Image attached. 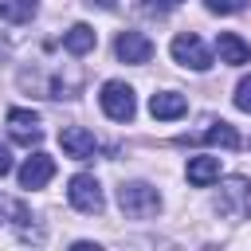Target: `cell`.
Segmentation results:
<instances>
[{"mask_svg":"<svg viewBox=\"0 0 251 251\" xmlns=\"http://www.w3.org/2000/svg\"><path fill=\"white\" fill-rule=\"evenodd\" d=\"M12 208H16V204H8V200H4V196H0V224H4V216H8V212H12Z\"/></svg>","mask_w":251,"mask_h":251,"instance_id":"20","label":"cell"},{"mask_svg":"<svg viewBox=\"0 0 251 251\" xmlns=\"http://www.w3.org/2000/svg\"><path fill=\"white\" fill-rule=\"evenodd\" d=\"M204 141H208V145H224V149H239V133H235V126H227V122H212V126L204 129Z\"/></svg>","mask_w":251,"mask_h":251,"instance_id":"15","label":"cell"},{"mask_svg":"<svg viewBox=\"0 0 251 251\" xmlns=\"http://www.w3.org/2000/svg\"><path fill=\"white\" fill-rule=\"evenodd\" d=\"M16 176H20V188H43L55 176V157L31 153V157H24V165L16 169Z\"/></svg>","mask_w":251,"mask_h":251,"instance_id":"8","label":"cell"},{"mask_svg":"<svg viewBox=\"0 0 251 251\" xmlns=\"http://www.w3.org/2000/svg\"><path fill=\"white\" fill-rule=\"evenodd\" d=\"M114 55L122 59V63H149L153 59V39L149 35H141V31H122L118 39H114Z\"/></svg>","mask_w":251,"mask_h":251,"instance_id":"7","label":"cell"},{"mask_svg":"<svg viewBox=\"0 0 251 251\" xmlns=\"http://www.w3.org/2000/svg\"><path fill=\"white\" fill-rule=\"evenodd\" d=\"M94 43H98V35H94L90 24H75V27L63 35V47H67L71 55H86V51H94Z\"/></svg>","mask_w":251,"mask_h":251,"instance_id":"13","label":"cell"},{"mask_svg":"<svg viewBox=\"0 0 251 251\" xmlns=\"http://www.w3.org/2000/svg\"><path fill=\"white\" fill-rule=\"evenodd\" d=\"M35 0H0V20L4 24H27L35 16Z\"/></svg>","mask_w":251,"mask_h":251,"instance_id":"14","label":"cell"},{"mask_svg":"<svg viewBox=\"0 0 251 251\" xmlns=\"http://www.w3.org/2000/svg\"><path fill=\"white\" fill-rule=\"evenodd\" d=\"M149 114H153L157 122H176V118L188 114V102H184V94H176V90H161V94L149 98Z\"/></svg>","mask_w":251,"mask_h":251,"instance_id":"11","label":"cell"},{"mask_svg":"<svg viewBox=\"0 0 251 251\" xmlns=\"http://www.w3.org/2000/svg\"><path fill=\"white\" fill-rule=\"evenodd\" d=\"M169 51H173V59L180 63V67H188V71H208L212 67V51L200 43V35H192V31H180L173 43H169Z\"/></svg>","mask_w":251,"mask_h":251,"instance_id":"5","label":"cell"},{"mask_svg":"<svg viewBox=\"0 0 251 251\" xmlns=\"http://www.w3.org/2000/svg\"><path fill=\"white\" fill-rule=\"evenodd\" d=\"M8 133H12V141H20V145H39V141H43L39 114H35V110H24V106H12V110H8Z\"/></svg>","mask_w":251,"mask_h":251,"instance_id":"6","label":"cell"},{"mask_svg":"<svg viewBox=\"0 0 251 251\" xmlns=\"http://www.w3.org/2000/svg\"><path fill=\"white\" fill-rule=\"evenodd\" d=\"M86 4H90V8H94V4H98V8H114V0H86Z\"/></svg>","mask_w":251,"mask_h":251,"instance_id":"21","label":"cell"},{"mask_svg":"<svg viewBox=\"0 0 251 251\" xmlns=\"http://www.w3.org/2000/svg\"><path fill=\"white\" fill-rule=\"evenodd\" d=\"M12 173V153H8V145H0V176H8Z\"/></svg>","mask_w":251,"mask_h":251,"instance_id":"19","label":"cell"},{"mask_svg":"<svg viewBox=\"0 0 251 251\" xmlns=\"http://www.w3.org/2000/svg\"><path fill=\"white\" fill-rule=\"evenodd\" d=\"M98 102H102L106 118H114V122H133V114H137L133 86H129V82H122V78H110V82H102V94H98Z\"/></svg>","mask_w":251,"mask_h":251,"instance_id":"2","label":"cell"},{"mask_svg":"<svg viewBox=\"0 0 251 251\" xmlns=\"http://www.w3.org/2000/svg\"><path fill=\"white\" fill-rule=\"evenodd\" d=\"M141 8H145V12H153V16H165V12H176V8H180V0H141Z\"/></svg>","mask_w":251,"mask_h":251,"instance_id":"18","label":"cell"},{"mask_svg":"<svg viewBox=\"0 0 251 251\" xmlns=\"http://www.w3.org/2000/svg\"><path fill=\"white\" fill-rule=\"evenodd\" d=\"M59 145H63V153L75 157V161H86V157H94V149H98L94 133L82 129V126H67V129L59 133Z\"/></svg>","mask_w":251,"mask_h":251,"instance_id":"9","label":"cell"},{"mask_svg":"<svg viewBox=\"0 0 251 251\" xmlns=\"http://www.w3.org/2000/svg\"><path fill=\"white\" fill-rule=\"evenodd\" d=\"M67 200H71V208H78V212H86V216H98V212L106 208L102 184H98V176H90V173H75V176H71Z\"/></svg>","mask_w":251,"mask_h":251,"instance_id":"3","label":"cell"},{"mask_svg":"<svg viewBox=\"0 0 251 251\" xmlns=\"http://www.w3.org/2000/svg\"><path fill=\"white\" fill-rule=\"evenodd\" d=\"M235 110L251 114V75H243V78H239V86H235Z\"/></svg>","mask_w":251,"mask_h":251,"instance_id":"17","label":"cell"},{"mask_svg":"<svg viewBox=\"0 0 251 251\" xmlns=\"http://www.w3.org/2000/svg\"><path fill=\"white\" fill-rule=\"evenodd\" d=\"M184 176H188V184H196V188L216 184V180H220V157H188Z\"/></svg>","mask_w":251,"mask_h":251,"instance_id":"12","label":"cell"},{"mask_svg":"<svg viewBox=\"0 0 251 251\" xmlns=\"http://www.w3.org/2000/svg\"><path fill=\"white\" fill-rule=\"evenodd\" d=\"M118 208L133 220H149L161 212V192L145 180H126V184H118Z\"/></svg>","mask_w":251,"mask_h":251,"instance_id":"1","label":"cell"},{"mask_svg":"<svg viewBox=\"0 0 251 251\" xmlns=\"http://www.w3.org/2000/svg\"><path fill=\"white\" fill-rule=\"evenodd\" d=\"M204 8L216 12V16H235V12L247 8V0H204Z\"/></svg>","mask_w":251,"mask_h":251,"instance_id":"16","label":"cell"},{"mask_svg":"<svg viewBox=\"0 0 251 251\" xmlns=\"http://www.w3.org/2000/svg\"><path fill=\"white\" fill-rule=\"evenodd\" d=\"M224 216H235V220H247L251 216V180L247 176H227L224 188H220V204H216Z\"/></svg>","mask_w":251,"mask_h":251,"instance_id":"4","label":"cell"},{"mask_svg":"<svg viewBox=\"0 0 251 251\" xmlns=\"http://www.w3.org/2000/svg\"><path fill=\"white\" fill-rule=\"evenodd\" d=\"M216 55H220V63H227V67H243V63H251V43L239 39L235 31H220V35H216Z\"/></svg>","mask_w":251,"mask_h":251,"instance_id":"10","label":"cell"}]
</instances>
